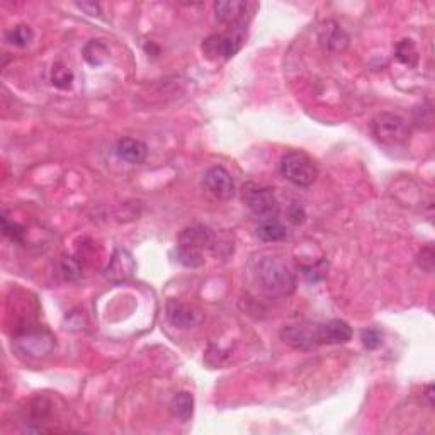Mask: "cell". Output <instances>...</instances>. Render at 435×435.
Listing matches in <instances>:
<instances>
[{
  "mask_svg": "<svg viewBox=\"0 0 435 435\" xmlns=\"http://www.w3.org/2000/svg\"><path fill=\"white\" fill-rule=\"evenodd\" d=\"M316 344H347L352 338V328L342 320H330L313 332Z\"/></svg>",
  "mask_w": 435,
  "mask_h": 435,
  "instance_id": "cell-10",
  "label": "cell"
},
{
  "mask_svg": "<svg viewBox=\"0 0 435 435\" xmlns=\"http://www.w3.org/2000/svg\"><path fill=\"white\" fill-rule=\"evenodd\" d=\"M427 398L430 399V403H434V395H432V386L427 388Z\"/></svg>",
  "mask_w": 435,
  "mask_h": 435,
  "instance_id": "cell-30",
  "label": "cell"
},
{
  "mask_svg": "<svg viewBox=\"0 0 435 435\" xmlns=\"http://www.w3.org/2000/svg\"><path fill=\"white\" fill-rule=\"evenodd\" d=\"M172 412H174L180 420L187 422L194 413L192 395L187 391H182L179 393V395H175V398L172 399Z\"/></svg>",
  "mask_w": 435,
  "mask_h": 435,
  "instance_id": "cell-19",
  "label": "cell"
},
{
  "mask_svg": "<svg viewBox=\"0 0 435 435\" xmlns=\"http://www.w3.org/2000/svg\"><path fill=\"white\" fill-rule=\"evenodd\" d=\"M51 84L56 88L66 90L73 84V72L69 66L63 65V63H55L51 69Z\"/></svg>",
  "mask_w": 435,
  "mask_h": 435,
  "instance_id": "cell-20",
  "label": "cell"
},
{
  "mask_svg": "<svg viewBox=\"0 0 435 435\" xmlns=\"http://www.w3.org/2000/svg\"><path fill=\"white\" fill-rule=\"evenodd\" d=\"M82 55H84V60H86L90 66H101L102 63L108 62L109 48L104 41L92 40L84 46Z\"/></svg>",
  "mask_w": 435,
  "mask_h": 435,
  "instance_id": "cell-16",
  "label": "cell"
},
{
  "mask_svg": "<svg viewBox=\"0 0 435 435\" xmlns=\"http://www.w3.org/2000/svg\"><path fill=\"white\" fill-rule=\"evenodd\" d=\"M289 219H291L295 225H299V223L305 221V211H303V208L298 206V204L291 206V210H289Z\"/></svg>",
  "mask_w": 435,
  "mask_h": 435,
  "instance_id": "cell-29",
  "label": "cell"
},
{
  "mask_svg": "<svg viewBox=\"0 0 435 435\" xmlns=\"http://www.w3.org/2000/svg\"><path fill=\"white\" fill-rule=\"evenodd\" d=\"M136 271V262L129 250L116 249L109 259V264L104 269V277L111 282H125L133 277Z\"/></svg>",
  "mask_w": 435,
  "mask_h": 435,
  "instance_id": "cell-7",
  "label": "cell"
},
{
  "mask_svg": "<svg viewBox=\"0 0 435 435\" xmlns=\"http://www.w3.org/2000/svg\"><path fill=\"white\" fill-rule=\"evenodd\" d=\"M395 56L399 63L410 66V69H415L419 65V49H417V46L412 40L398 41L395 46Z\"/></svg>",
  "mask_w": 435,
  "mask_h": 435,
  "instance_id": "cell-18",
  "label": "cell"
},
{
  "mask_svg": "<svg viewBox=\"0 0 435 435\" xmlns=\"http://www.w3.org/2000/svg\"><path fill=\"white\" fill-rule=\"evenodd\" d=\"M2 228L3 233H5L7 236H10L14 242H24V228L17 225V223H10L7 214L2 216Z\"/></svg>",
  "mask_w": 435,
  "mask_h": 435,
  "instance_id": "cell-25",
  "label": "cell"
},
{
  "mask_svg": "<svg viewBox=\"0 0 435 435\" xmlns=\"http://www.w3.org/2000/svg\"><path fill=\"white\" fill-rule=\"evenodd\" d=\"M17 347L21 352L33 357H43L53 349V338L46 334H26L17 338Z\"/></svg>",
  "mask_w": 435,
  "mask_h": 435,
  "instance_id": "cell-13",
  "label": "cell"
},
{
  "mask_svg": "<svg viewBox=\"0 0 435 435\" xmlns=\"http://www.w3.org/2000/svg\"><path fill=\"white\" fill-rule=\"evenodd\" d=\"M257 236L264 242H279L288 236V228L275 219H265L257 226Z\"/></svg>",
  "mask_w": 435,
  "mask_h": 435,
  "instance_id": "cell-17",
  "label": "cell"
},
{
  "mask_svg": "<svg viewBox=\"0 0 435 435\" xmlns=\"http://www.w3.org/2000/svg\"><path fill=\"white\" fill-rule=\"evenodd\" d=\"M60 272H62V275L66 281H75V279H79L80 274H82V269H80L79 262L75 259H72V257H63V259L60 260Z\"/></svg>",
  "mask_w": 435,
  "mask_h": 435,
  "instance_id": "cell-22",
  "label": "cell"
},
{
  "mask_svg": "<svg viewBox=\"0 0 435 435\" xmlns=\"http://www.w3.org/2000/svg\"><path fill=\"white\" fill-rule=\"evenodd\" d=\"M413 121L417 123V126L420 128H430L432 126V105L429 102L422 105H417L413 109Z\"/></svg>",
  "mask_w": 435,
  "mask_h": 435,
  "instance_id": "cell-23",
  "label": "cell"
},
{
  "mask_svg": "<svg viewBox=\"0 0 435 435\" xmlns=\"http://www.w3.org/2000/svg\"><path fill=\"white\" fill-rule=\"evenodd\" d=\"M242 194L243 201L249 206V210L252 211L253 216L260 218L262 221L272 219L279 213V203L272 189H269V187H260L257 184L249 182L243 186Z\"/></svg>",
  "mask_w": 435,
  "mask_h": 435,
  "instance_id": "cell-6",
  "label": "cell"
},
{
  "mask_svg": "<svg viewBox=\"0 0 435 435\" xmlns=\"http://www.w3.org/2000/svg\"><path fill=\"white\" fill-rule=\"evenodd\" d=\"M373 133L384 147H398L408 141L410 126L405 118L395 112H381L373 121Z\"/></svg>",
  "mask_w": 435,
  "mask_h": 435,
  "instance_id": "cell-3",
  "label": "cell"
},
{
  "mask_svg": "<svg viewBox=\"0 0 435 435\" xmlns=\"http://www.w3.org/2000/svg\"><path fill=\"white\" fill-rule=\"evenodd\" d=\"M281 174L298 187H308L316 180L318 169L303 151H289L281 160Z\"/></svg>",
  "mask_w": 435,
  "mask_h": 435,
  "instance_id": "cell-4",
  "label": "cell"
},
{
  "mask_svg": "<svg viewBox=\"0 0 435 435\" xmlns=\"http://www.w3.org/2000/svg\"><path fill=\"white\" fill-rule=\"evenodd\" d=\"M360 338H362L364 347L369 350L377 349L383 344V335H381V332L376 330V328H367V330H364Z\"/></svg>",
  "mask_w": 435,
  "mask_h": 435,
  "instance_id": "cell-24",
  "label": "cell"
},
{
  "mask_svg": "<svg viewBox=\"0 0 435 435\" xmlns=\"http://www.w3.org/2000/svg\"><path fill=\"white\" fill-rule=\"evenodd\" d=\"M247 12L245 2H236V0H228V2H216L214 3V14L216 19L223 24H229V26H236L242 24V17Z\"/></svg>",
  "mask_w": 435,
  "mask_h": 435,
  "instance_id": "cell-14",
  "label": "cell"
},
{
  "mask_svg": "<svg viewBox=\"0 0 435 435\" xmlns=\"http://www.w3.org/2000/svg\"><path fill=\"white\" fill-rule=\"evenodd\" d=\"M204 187L216 199H232L235 196V180L232 174L223 167H213L204 175Z\"/></svg>",
  "mask_w": 435,
  "mask_h": 435,
  "instance_id": "cell-8",
  "label": "cell"
},
{
  "mask_svg": "<svg viewBox=\"0 0 435 435\" xmlns=\"http://www.w3.org/2000/svg\"><path fill=\"white\" fill-rule=\"evenodd\" d=\"M79 9H82L84 12H87L88 16H101V5L95 2H82V3H77Z\"/></svg>",
  "mask_w": 435,
  "mask_h": 435,
  "instance_id": "cell-28",
  "label": "cell"
},
{
  "mask_svg": "<svg viewBox=\"0 0 435 435\" xmlns=\"http://www.w3.org/2000/svg\"><path fill=\"white\" fill-rule=\"evenodd\" d=\"M116 155L128 164H141L148 155L147 145L136 138H123L116 143Z\"/></svg>",
  "mask_w": 435,
  "mask_h": 435,
  "instance_id": "cell-12",
  "label": "cell"
},
{
  "mask_svg": "<svg viewBox=\"0 0 435 435\" xmlns=\"http://www.w3.org/2000/svg\"><path fill=\"white\" fill-rule=\"evenodd\" d=\"M7 41L14 46H19V48H26L33 41V31L26 24H19V26L7 31Z\"/></svg>",
  "mask_w": 435,
  "mask_h": 435,
  "instance_id": "cell-21",
  "label": "cell"
},
{
  "mask_svg": "<svg viewBox=\"0 0 435 435\" xmlns=\"http://www.w3.org/2000/svg\"><path fill=\"white\" fill-rule=\"evenodd\" d=\"M243 45V26L236 24L228 33L211 34L203 41V51L211 60H229L240 51Z\"/></svg>",
  "mask_w": 435,
  "mask_h": 435,
  "instance_id": "cell-5",
  "label": "cell"
},
{
  "mask_svg": "<svg viewBox=\"0 0 435 435\" xmlns=\"http://www.w3.org/2000/svg\"><path fill=\"white\" fill-rule=\"evenodd\" d=\"M167 318L172 325L182 330H189V328L197 327L203 320V314L196 306L186 305L177 299H171L167 303Z\"/></svg>",
  "mask_w": 435,
  "mask_h": 435,
  "instance_id": "cell-9",
  "label": "cell"
},
{
  "mask_svg": "<svg viewBox=\"0 0 435 435\" xmlns=\"http://www.w3.org/2000/svg\"><path fill=\"white\" fill-rule=\"evenodd\" d=\"M213 245V233L208 226L190 225L179 233L177 259L186 267H199L204 264L203 252Z\"/></svg>",
  "mask_w": 435,
  "mask_h": 435,
  "instance_id": "cell-2",
  "label": "cell"
},
{
  "mask_svg": "<svg viewBox=\"0 0 435 435\" xmlns=\"http://www.w3.org/2000/svg\"><path fill=\"white\" fill-rule=\"evenodd\" d=\"M281 337L286 344H289L291 347L299 350H310L316 345L314 335L299 327H286L284 330L281 332Z\"/></svg>",
  "mask_w": 435,
  "mask_h": 435,
  "instance_id": "cell-15",
  "label": "cell"
},
{
  "mask_svg": "<svg viewBox=\"0 0 435 435\" xmlns=\"http://www.w3.org/2000/svg\"><path fill=\"white\" fill-rule=\"evenodd\" d=\"M318 41H320L321 48H323L325 51L338 53L342 51V49H345V46L349 43V38L347 34L338 27V24H335L334 21H327V23L320 27Z\"/></svg>",
  "mask_w": 435,
  "mask_h": 435,
  "instance_id": "cell-11",
  "label": "cell"
},
{
  "mask_svg": "<svg viewBox=\"0 0 435 435\" xmlns=\"http://www.w3.org/2000/svg\"><path fill=\"white\" fill-rule=\"evenodd\" d=\"M327 267L328 265L325 262H318V264L305 267V277L311 282H318L327 275Z\"/></svg>",
  "mask_w": 435,
  "mask_h": 435,
  "instance_id": "cell-26",
  "label": "cell"
},
{
  "mask_svg": "<svg viewBox=\"0 0 435 435\" xmlns=\"http://www.w3.org/2000/svg\"><path fill=\"white\" fill-rule=\"evenodd\" d=\"M417 262H419V265L423 269V271L432 272V269H434V249L432 247H425V249H423L422 252L419 253V257H417Z\"/></svg>",
  "mask_w": 435,
  "mask_h": 435,
  "instance_id": "cell-27",
  "label": "cell"
},
{
  "mask_svg": "<svg viewBox=\"0 0 435 435\" xmlns=\"http://www.w3.org/2000/svg\"><path fill=\"white\" fill-rule=\"evenodd\" d=\"M256 281L271 296H289L296 288V277L281 259L265 257L256 267Z\"/></svg>",
  "mask_w": 435,
  "mask_h": 435,
  "instance_id": "cell-1",
  "label": "cell"
}]
</instances>
